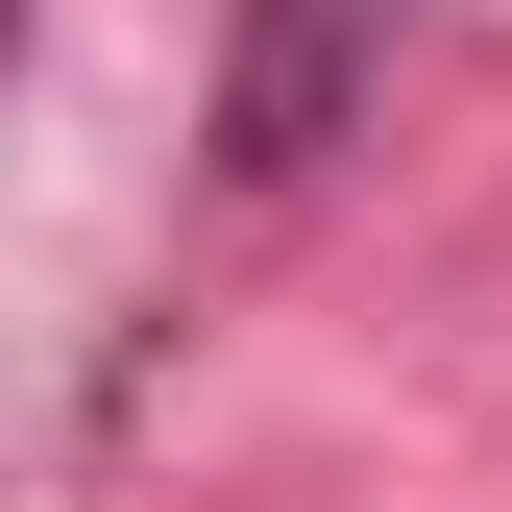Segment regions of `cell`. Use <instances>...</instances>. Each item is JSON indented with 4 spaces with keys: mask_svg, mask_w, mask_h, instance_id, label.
<instances>
[{
    "mask_svg": "<svg viewBox=\"0 0 512 512\" xmlns=\"http://www.w3.org/2000/svg\"><path fill=\"white\" fill-rule=\"evenodd\" d=\"M391 25H415V0H244V25H220V171H244V196L342 171V122L391 98Z\"/></svg>",
    "mask_w": 512,
    "mask_h": 512,
    "instance_id": "cell-1",
    "label": "cell"
}]
</instances>
